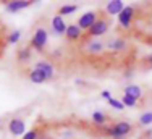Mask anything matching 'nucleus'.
Wrapping results in <instances>:
<instances>
[{
	"mask_svg": "<svg viewBox=\"0 0 152 139\" xmlns=\"http://www.w3.org/2000/svg\"><path fill=\"white\" fill-rule=\"evenodd\" d=\"M141 65L144 67V70H152V53H147L146 57L141 58Z\"/></svg>",
	"mask_w": 152,
	"mask_h": 139,
	"instance_id": "4be33fe9",
	"label": "nucleus"
},
{
	"mask_svg": "<svg viewBox=\"0 0 152 139\" xmlns=\"http://www.w3.org/2000/svg\"><path fill=\"white\" fill-rule=\"evenodd\" d=\"M97 15H99V12L97 10H92V12H86L83 16H79V20H78V26L79 29H81L83 32H86V31H89L91 29V26L94 23H96V20H97Z\"/></svg>",
	"mask_w": 152,
	"mask_h": 139,
	"instance_id": "39448f33",
	"label": "nucleus"
},
{
	"mask_svg": "<svg viewBox=\"0 0 152 139\" xmlns=\"http://www.w3.org/2000/svg\"><path fill=\"white\" fill-rule=\"evenodd\" d=\"M102 97L108 100V99H110V92H108V91H102Z\"/></svg>",
	"mask_w": 152,
	"mask_h": 139,
	"instance_id": "393cba45",
	"label": "nucleus"
},
{
	"mask_svg": "<svg viewBox=\"0 0 152 139\" xmlns=\"http://www.w3.org/2000/svg\"><path fill=\"white\" fill-rule=\"evenodd\" d=\"M104 44L99 42V41H89V44L86 45V50H88L89 53H94V55H97V53H100L104 50Z\"/></svg>",
	"mask_w": 152,
	"mask_h": 139,
	"instance_id": "f3484780",
	"label": "nucleus"
},
{
	"mask_svg": "<svg viewBox=\"0 0 152 139\" xmlns=\"http://www.w3.org/2000/svg\"><path fill=\"white\" fill-rule=\"evenodd\" d=\"M108 105L113 107V108H117V110H123V108H125V105L121 104V100H117V99H113V97L108 99Z\"/></svg>",
	"mask_w": 152,
	"mask_h": 139,
	"instance_id": "5701e85b",
	"label": "nucleus"
},
{
	"mask_svg": "<svg viewBox=\"0 0 152 139\" xmlns=\"http://www.w3.org/2000/svg\"><path fill=\"white\" fill-rule=\"evenodd\" d=\"M66 28L68 24L63 21V18L61 16H53L52 18V32L55 36H65V32H66Z\"/></svg>",
	"mask_w": 152,
	"mask_h": 139,
	"instance_id": "1a4fd4ad",
	"label": "nucleus"
},
{
	"mask_svg": "<svg viewBox=\"0 0 152 139\" xmlns=\"http://www.w3.org/2000/svg\"><path fill=\"white\" fill-rule=\"evenodd\" d=\"M108 128H110V136L113 139H121L125 136H129L134 131V126L129 121H117L113 125H110Z\"/></svg>",
	"mask_w": 152,
	"mask_h": 139,
	"instance_id": "7ed1b4c3",
	"label": "nucleus"
},
{
	"mask_svg": "<svg viewBox=\"0 0 152 139\" xmlns=\"http://www.w3.org/2000/svg\"><path fill=\"white\" fill-rule=\"evenodd\" d=\"M149 139H152V138H149Z\"/></svg>",
	"mask_w": 152,
	"mask_h": 139,
	"instance_id": "a878e982",
	"label": "nucleus"
},
{
	"mask_svg": "<svg viewBox=\"0 0 152 139\" xmlns=\"http://www.w3.org/2000/svg\"><path fill=\"white\" fill-rule=\"evenodd\" d=\"M123 8H125V2H121V0H112V2L107 3L105 12L110 16H115V15H120L123 12Z\"/></svg>",
	"mask_w": 152,
	"mask_h": 139,
	"instance_id": "9b49d317",
	"label": "nucleus"
},
{
	"mask_svg": "<svg viewBox=\"0 0 152 139\" xmlns=\"http://www.w3.org/2000/svg\"><path fill=\"white\" fill-rule=\"evenodd\" d=\"M20 37H21V32L20 31H13L12 34L8 36V44H16L18 41H20Z\"/></svg>",
	"mask_w": 152,
	"mask_h": 139,
	"instance_id": "b1692460",
	"label": "nucleus"
},
{
	"mask_svg": "<svg viewBox=\"0 0 152 139\" xmlns=\"http://www.w3.org/2000/svg\"><path fill=\"white\" fill-rule=\"evenodd\" d=\"M42 133H45L44 131V128H42L41 125H37V126H34L31 131H28V133H24V136L21 138V139H37L39 136H41Z\"/></svg>",
	"mask_w": 152,
	"mask_h": 139,
	"instance_id": "a211bd4d",
	"label": "nucleus"
},
{
	"mask_svg": "<svg viewBox=\"0 0 152 139\" xmlns=\"http://www.w3.org/2000/svg\"><path fill=\"white\" fill-rule=\"evenodd\" d=\"M47 41H49V31L44 26H37L34 29V34H32L31 41H29V47L37 52H44Z\"/></svg>",
	"mask_w": 152,
	"mask_h": 139,
	"instance_id": "f03ea898",
	"label": "nucleus"
},
{
	"mask_svg": "<svg viewBox=\"0 0 152 139\" xmlns=\"http://www.w3.org/2000/svg\"><path fill=\"white\" fill-rule=\"evenodd\" d=\"M8 131L13 136H21L26 131V121L23 118H20V116H13L8 121Z\"/></svg>",
	"mask_w": 152,
	"mask_h": 139,
	"instance_id": "423d86ee",
	"label": "nucleus"
},
{
	"mask_svg": "<svg viewBox=\"0 0 152 139\" xmlns=\"http://www.w3.org/2000/svg\"><path fill=\"white\" fill-rule=\"evenodd\" d=\"M121 104L125 105V107H136V104H137V100H134L133 97H129V96H125L123 94V97H121Z\"/></svg>",
	"mask_w": 152,
	"mask_h": 139,
	"instance_id": "412c9836",
	"label": "nucleus"
},
{
	"mask_svg": "<svg viewBox=\"0 0 152 139\" xmlns=\"http://www.w3.org/2000/svg\"><path fill=\"white\" fill-rule=\"evenodd\" d=\"M134 18H136V8L129 5V7H125L123 12L118 15V23H120L125 29H129L133 24V21H134Z\"/></svg>",
	"mask_w": 152,
	"mask_h": 139,
	"instance_id": "20e7f679",
	"label": "nucleus"
},
{
	"mask_svg": "<svg viewBox=\"0 0 152 139\" xmlns=\"http://www.w3.org/2000/svg\"><path fill=\"white\" fill-rule=\"evenodd\" d=\"M107 47L110 50H115V52H120V50L126 49V41L121 37H117V39H112V41L107 42Z\"/></svg>",
	"mask_w": 152,
	"mask_h": 139,
	"instance_id": "dca6fc26",
	"label": "nucleus"
},
{
	"mask_svg": "<svg viewBox=\"0 0 152 139\" xmlns=\"http://www.w3.org/2000/svg\"><path fill=\"white\" fill-rule=\"evenodd\" d=\"M91 120H92V123L96 126H104L108 120H110V116H108L107 113H104V112H94Z\"/></svg>",
	"mask_w": 152,
	"mask_h": 139,
	"instance_id": "2eb2a0df",
	"label": "nucleus"
},
{
	"mask_svg": "<svg viewBox=\"0 0 152 139\" xmlns=\"http://www.w3.org/2000/svg\"><path fill=\"white\" fill-rule=\"evenodd\" d=\"M32 3L34 2H29V0H13V2H7L5 3V8H7V12L15 13V12H20V10H23V8L31 7Z\"/></svg>",
	"mask_w": 152,
	"mask_h": 139,
	"instance_id": "9d476101",
	"label": "nucleus"
},
{
	"mask_svg": "<svg viewBox=\"0 0 152 139\" xmlns=\"http://www.w3.org/2000/svg\"><path fill=\"white\" fill-rule=\"evenodd\" d=\"M34 68H36V70H39V71H41L42 75L45 76L47 81L53 78V73H55V70H53V65H52V63H49V61H45V60H39L37 63L34 65Z\"/></svg>",
	"mask_w": 152,
	"mask_h": 139,
	"instance_id": "6e6552de",
	"label": "nucleus"
},
{
	"mask_svg": "<svg viewBox=\"0 0 152 139\" xmlns=\"http://www.w3.org/2000/svg\"><path fill=\"white\" fill-rule=\"evenodd\" d=\"M78 10V5H63L57 10V16H68V15H73Z\"/></svg>",
	"mask_w": 152,
	"mask_h": 139,
	"instance_id": "6ab92c4d",
	"label": "nucleus"
},
{
	"mask_svg": "<svg viewBox=\"0 0 152 139\" xmlns=\"http://www.w3.org/2000/svg\"><path fill=\"white\" fill-rule=\"evenodd\" d=\"M0 121H2V120H0Z\"/></svg>",
	"mask_w": 152,
	"mask_h": 139,
	"instance_id": "bb28decb",
	"label": "nucleus"
},
{
	"mask_svg": "<svg viewBox=\"0 0 152 139\" xmlns=\"http://www.w3.org/2000/svg\"><path fill=\"white\" fill-rule=\"evenodd\" d=\"M125 96H129L134 100H139L142 97V89L139 86H136V84H129V86L125 87Z\"/></svg>",
	"mask_w": 152,
	"mask_h": 139,
	"instance_id": "f8f14e48",
	"label": "nucleus"
},
{
	"mask_svg": "<svg viewBox=\"0 0 152 139\" xmlns=\"http://www.w3.org/2000/svg\"><path fill=\"white\" fill-rule=\"evenodd\" d=\"M28 78H29V81L34 83V84H42V83L47 81L45 76L42 75L39 70H36V68H32V70H29V71H28Z\"/></svg>",
	"mask_w": 152,
	"mask_h": 139,
	"instance_id": "ddd939ff",
	"label": "nucleus"
},
{
	"mask_svg": "<svg viewBox=\"0 0 152 139\" xmlns=\"http://www.w3.org/2000/svg\"><path fill=\"white\" fill-rule=\"evenodd\" d=\"M31 47H21V49L16 50V60L18 63H24V61L31 60Z\"/></svg>",
	"mask_w": 152,
	"mask_h": 139,
	"instance_id": "4468645a",
	"label": "nucleus"
},
{
	"mask_svg": "<svg viewBox=\"0 0 152 139\" xmlns=\"http://www.w3.org/2000/svg\"><path fill=\"white\" fill-rule=\"evenodd\" d=\"M151 123H152V112H146L144 115H141V118H139V125L141 126L151 125Z\"/></svg>",
	"mask_w": 152,
	"mask_h": 139,
	"instance_id": "aec40b11",
	"label": "nucleus"
},
{
	"mask_svg": "<svg viewBox=\"0 0 152 139\" xmlns=\"http://www.w3.org/2000/svg\"><path fill=\"white\" fill-rule=\"evenodd\" d=\"M99 12V15H97V20L96 23L91 26V29L89 31H86L84 34H83V39H92V37H99V36H104L105 32L110 29L112 26V16L105 12V8L104 10H97Z\"/></svg>",
	"mask_w": 152,
	"mask_h": 139,
	"instance_id": "f257e3e1",
	"label": "nucleus"
},
{
	"mask_svg": "<svg viewBox=\"0 0 152 139\" xmlns=\"http://www.w3.org/2000/svg\"><path fill=\"white\" fill-rule=\"evenodd\" d=\"M65 37L68 42H78L83 39V31L79 29L78 24H68L66 32H65Z\"/></svg>",
	"mask_w": 152,
	"mask_h": 139,
	"instance_id": "0eeeda50",
	"label": "nucleus"
}]
</instances>
